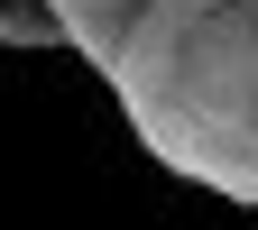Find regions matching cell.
Returning <instances> with one entry per match:
<instances>
[{
	"label": "cell",
	"mask_w": 258,
	"mask_h": 230,
	"mask_svg": "<svg viewBox=\"0 0 258 230\" xmlns=\"http://www.w3.org/2000/svg\"><path fill=\"white\" fill-rule=\"evenodd\" d=\"M102 74L157 157L258 193V0H139Z\"/></svg>",
	"instance_id": "6da1fadb"
},
{
	"label": "cell",
	"mask_w": 258,
	"mask_h": 230,
	"mask_svg": "<svg viewBox=\"0 0 258 230\" xmlns=\"http://www.w3.org/2000/svg\"><path fill=\"white\" fill-rule=\"evenodd\" d=\"M46 19H55V37H74L92 64H102L120 46V28L139 19V0H46Z\"/></svg>",
	"instance_id": "7a4b0ae2"
}]
</instances>
